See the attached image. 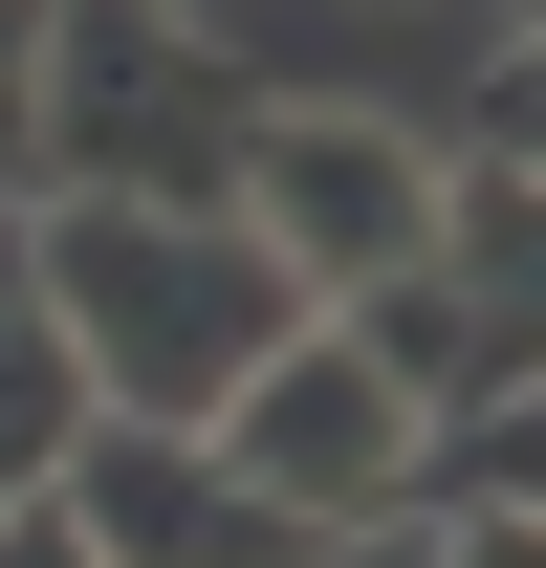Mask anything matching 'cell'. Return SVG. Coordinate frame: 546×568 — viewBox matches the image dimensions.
Returning a JSON list of instances; mask_svg holds the SVG:
<instances>
[{
	"instance_id": "1",
	"label": "cell",
	"mask_w": 546,
	"mask_h": 568,
	"mask_svg": "<svg viewBox=\"0 0 546 568\" xmlns=\"http://www.w3.org/2000/svg\"><path fill=\"white\" fill-rule=\"evenodd\" d=\"M22 306H44V351L88 372V416H153V437H198L219 394L306 328V284H284L241 219H153V197H44L22 219Z\"/></svg>"
},
{
	"instance_id": "2",
	"label": "cell",
	"mask_w": 546,
	"mask_h": 568,
	"mask_svg": "<svg viewBox=\"0 0 546 568\" xmlns=\"http://www.w3.org/2000/svg\"><path fill=\"white\" fill-rule=\"evenodd\" d=\"M241 132H263V67L198 0H44V197L219 219L241 197Z\"/></svg>"
},
{
	"instance_id": "3",
	"label": "cell",
	"mask_w": 546,
	"mask_h": 568,
	"mask_svg": "<svg viewBox=\"0 0 546 568\" xmlns=\"http://www.w3.org/2000/svg\"><path fill=\"white\" fill-rule=\"evenodd\" d=\"M198 437H219V459H241L263 503H284V525H328V547H372V525H415V394L328 351V306H306V328H284V351L241 372V394H219Z\"/></svg>"
},
{
	"instance_id": "4",
	"label": "cell",
	"mask_w": 546,
	"mask_h": 568,
	"mask_svg": "<svg viewBox=\"0 0 546 568\" xmlns=\"http://www.w3.org/2000/svg\"><path fill=\"white\" fill-rule=\"evenodd\" d=\"M219 219H241V241H263L306 306H350V284H394L415 241H437V153H415L394 110H263Z\"/></svg>"
},
{
	"instance_id": "5",
	"label": "cell",
	"mask_w": 546,
	"mask_h": 568,
	"mask_svg": "<svg viewBox=\"0 0 546 568\" xmlns=\"http://www.w3.org/2000/svg\"><path fill=\"white\" fill-rule=\"evenodd\" d=\"M44 503H67L110 568H328V525H284L219 437H153V416H88Z\"/></svg>"
},
{
	"instance_id": "6",
	"label": "cell",
	"mask_w": 546,
	"mask_h": 568,
	"mask_svg": "<svg viewBox=\"0 0 546 568\" xmlns=\"http://www.w3.org/2000/svg\"><path fill=\"white\" fill-rule=\"evenodd\" d=\"M328 351H350V372H394L415 416H459V394H525V306H481V284L394 263V284H350V306H328Z\"/></svg>"
},
{
	"instance_id": "7",
	"label": "cell",
	"mask_w": 546,
	"mask_h": 568,
	"mask_svg": "<svg viewBox=\"0 0 546 568\" xmlns=\"http://www.w3.org/2000/svg\"><path fill=\"white\" fill-rule=\"evenodd\" d=\"M67 437H88V372L44 351V306L0 284V503H44V481H67Z\"/></svg>"
},
{
	"instance_id": "8",
	"label": "cell",
	"mask_w": 546,
	"mask_h": 568,
	"mask_svg": "<svg viewBox=\"0 0 546 568\" xmlns=\"http://www.w3.org/2000/svg\"><path fill=\"white\" fill-rule=\"evenodd\" d=\"M0 197H44V0H0Z\"/></svg>"
},
{
	"instance_id": "9",
	"label": "cell",
	"mask_w": 546,
	"mask_h": 568,
	"mask_svg": "<svg viewBox=\"0 0 546 568\" xmlns=\"http://www.w3.org/2000/svg\"><path fill=\"white\" fill-rule=\"evenodd\" d=\"M0 568H110V547H88L67 503H0Z\"/></svg>"
},
{
	"instance_id": "10",
	"label": "cell",
	"mask_w": 546,
	"mask_h": 568,
	"mask_svg": "<svg viewBox=\"0 0 546 568\" xmlns=\"http://www.w3.org/2000/svg\"><path fill=\"white\" fill-rule=\"evenodd\" d=\"M437 568H546V525H525V503H481V525H437Z\"/></svg>"
},
{
	"instance_id": "11",
	"label": "cell",
	"mask_w": 546,
	"mask_h": 568,
	"mask_svg": "<svg viewBox=\"0 0 546 568\" xmlns=\"http://www.w3.org/2000/svg\"><path fill=\"white\" fill-rule=\"evenodd\" d=\"M22 219H44V197H0V284H22Z\"/></svg>"
}]
</instances>
